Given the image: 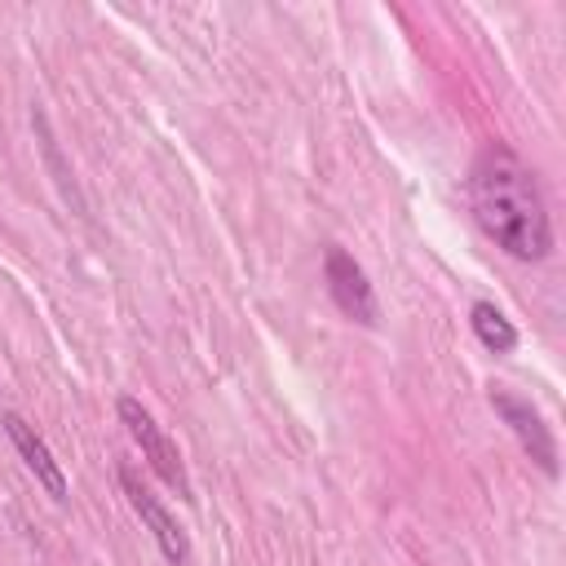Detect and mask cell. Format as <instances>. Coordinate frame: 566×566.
Masks as SVG:
<instances>
[{
  "label": "cell",
  "instance_id": "obj_1",
  "mask_svg": "<svg viewBox=\"0 0 566 566\" xmlns=\"http://www.w3.org/2000/svg\"><path fill=\"white\" fill-rule=\"evenodd\" d=\"M469 208L478 226L517 261H544L553 252V221L535 172L504 146L486 142L469 168Z\"/></svg>",
  "mask_w": 566,
  "mask_h": 566
},
{
  "label": "cell",
  "instance_id": "obj_2",
  "mask_svg": "<svg viewBox=\"0 0 566 566\" xmlns=\"http://www.w3.org/2000/svg\"><path fill=\"white\" fill-rule=\"evenodd\" d=\"M115 411H119V420L128 424V433H133V442L142 447V455H146V464L181 495V500H195V491H190V478H186V464H181V451H177V442L155 424V416L133 398V394H124L119 402H115Z\"/></svg>",
  "mask_w": 566,
  "mask_h": 566
},
{
  "label": "cell",
  "instance_id": "obj_3",
  "mask_svg": "<svg viewBox=\"0 0 566 566\" xmlns=\"http://www.w3.org/2000/svg\"><path fill=\"white\" fill-rule=\"evenodd\" d=\"M491 407L500 411V420L513 429V438L522 442V451L548 473V478H557V442H553V433H548V424H544V416L531 407V398H522V394H513L509 385H491Z\"/></svg>",
  "mask_w": 566,
  "mask_h": 566
},
{
  "label": "cell",
  "instance_id": "obj_4",
  "mask_svg": "<svg viewBox=\"0 0 566 566\" xmlns=\"http://www.w3.org/2000/svg\"><path fill=\"white\" fill-rule=\"evenodd\" d=\"M323 279H327V292H332V301H336V310L345 318H354L363 327L376 323V314H380L376 310V292H371L363 265L340 243H327V252H323Z\"/></svg>",
  "mask_w": 566,
  "mask_h": 566
},
{
  "label": "cell",
  "instance_id": "obj_5",
  "mask_svg": "<svg viewBox=\"0 0 566 566\" xmlns=\"http://www.w3.org/2000/svg\"><path fill=\"white\" fill-rule=\"evenodd\" d=\"M0 424H4V433H9V442H13V451L22 455V464L35 473V482L49 491V500H66V473H62V464L53 460V451H49V442L35 433V424H27L18 411H4L0 416Z\"/></svg>",
  "mask_w": 566,
  "mask_h": 566
},
{
  "label": "cell",
  "instance_id": "obj_6",
  "mask_svg": "<svg viewBox=\"0 0 566 566\" xmlns=\"http://www.w3.org/2000/svg\"><path fill=\"white\" fill-rule=\"evenodd\" d=\"M119 482H124V495H128V504L137 509V517L146 522V531L155 535V544H159V553L172 562V566H181L186 557H190V544H186V535H181V526H177V517L128 473V469H119Z\"/></svg>",
  "mask_w": 566,
  "mask_h": 566
},
{
  "label": "cell",
  "instance_id": "obj_7",
  "mask_svg": "<svg viewBox=\"0 0 566 566\" xmlns=\"http://www.w3.org/2000/svg\"><path fill=\"white\" fill-rule=\"evenodd\" d=\"M469 327L482 340V349H491V354H513L517 349V327L504 318V310L495 301H473L469 305Z\"/></svg>",
  "mask_w": 566,
  "mask_h": 566
}]
</instances>
